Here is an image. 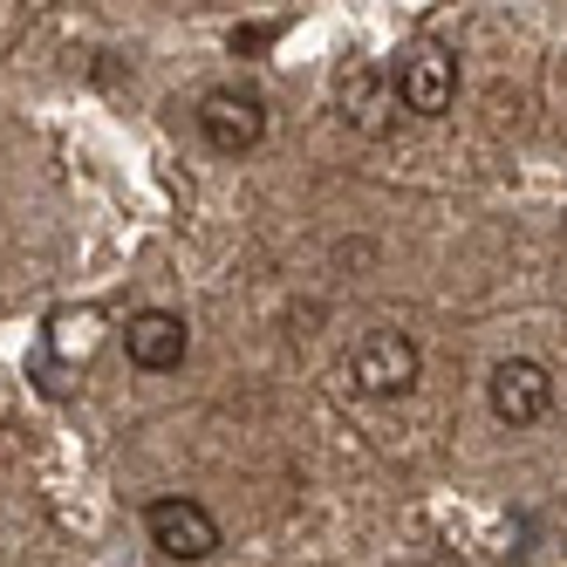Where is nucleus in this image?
Segmentation results:
<instances>
[{
	"label": "nucleus",
	"mask_w": 567,
	"mask_h": 567,
	"mask_svg": "<svg viewBox=\"0 0 567 567\" xmlns=\"http://www.w3.org/2000/svg\"><path fill=\"white\" fill-rule=\"evenodd\" d=\"M349 390L355 396H377V403H396V396H411L417 377H424V349L403 336V329H370L355 349H349Z\"/></svg>",
	"instance_id": "nucleus-1"
},
{
	"label": "nucleus",
	"mask_w": 567,
	"mask_h": 567,
	"mask_svg": "<svg viewBox=\"0 0 567 567\" xmlns=\"http://www.w3.org/2000/svg\"><path fill=\"white\" fill-rule=\"evenodd\" d=\"M192 116H198V131H206V144L219 157H247L267 137V103L254 90H239V83H213L206 96H198Z\"/></svg>",
	"instance_id": "nucleus-2"
},
{
	"label": "nucleus",
	"mask_w": 567,
	"mask_h": 567,
	"mask_svg": "<svg viewBox=\"0 0 567 567\" xmlns=\"http://www.w3.org/2000/svg\"><path fill=\"white\" fill-rule=\"evenodd\" d=\"M144 534H151V547L165 554V560H213L219 554V519H213V506H198L185 493L151 499L144 506Z\"/></svg>",
	"instance_id": "nucleus-3"
},
{
	"label": "nucleus",
	"mask_w": 567,
	"mask_h": 567,
	"mask_svg": "<svg viewBox=\"0 0 567 567\" xmlns=\"http://www.w3.org/2000/svg\"><path fill=\"white\" fill-rule=\"evenodd\" d=\"M485 403H493V417H499L506 431L540 424V417L554 411V377H547V362H534V355L493 362V377H485Z\"/></svg>",
	"instance_id": "nucleus-4"
},
{
	"label": "nucleus",
	"mask_w": 567,
	"mask_h": 567,
	"mask_svg": "<svg viewBox=\"0 0 567 567\" xmlns=\"http://www.w3.org/2000/svg\"><path fill=\"white\" fill-rule=\"evenodd\" d=\"M390 75H396V96L411 116H444L458 103V55L437 49V42H411Z\"/></svg>",
	"instance_id": "nucleus-5"
},
{
	"label": "nucleus",
	"mask_w": 567,
	"mask_h": 567,
	"mask_svg": "<svg viewBox=\"0 0 567 567\" xmlns=\"http://www.w3.org/2000/svg\"><path fill=\"white\" fill-rule=\"evenodd\" d=\"M185 349H192V329H185V315H172V308H137L124 321V355L137 362V370H151V377L178 370Z\"/></svg>",
	"instance_id": "nucleus-6"
},
{
	"label": "nucleus",
	"mask_w": 567,
	"mask_h": 567,
	"mask_svg": "<svg viewBox=\"0 0 567 567\" xmlns=\"http://www.w3.org/2000/svg\"><path fill=\"white\" fill-rule=\"evenodd\" d=\"M342 110H349V124H355L362 137H390V124H396L390 110H403L396 75H390V69H370V62H355V69L342 75Z\"/></svg>",
	"instance_id": "nucleus-7"
},
{
	"label": "nucleus",
	"mask_w": 567,
	"mask_h": 567,
	"mask_svg": "<svg viewBox=\"0 0 567 567\" xmlns=\"http://www.w3.org/2000/svg\"><path fill=\"white\" fill-rule=\"evenodd\" d=\"M390 567H424V560H390Z\"/></svg>",
	"instance_id": "nucleus-8"
}]
</instances>
